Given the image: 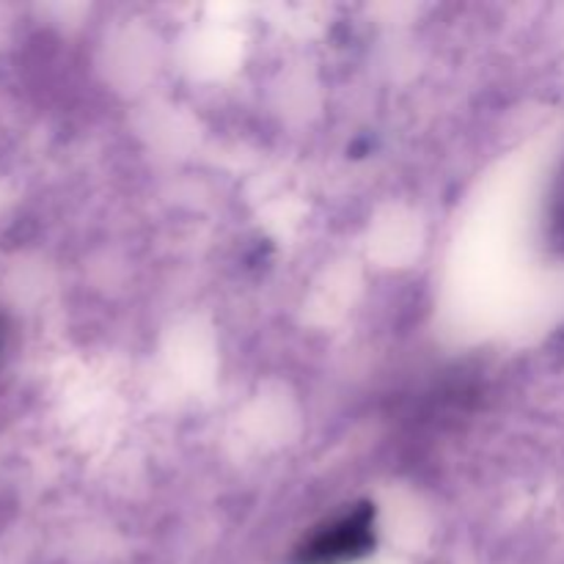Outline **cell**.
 Segmentation results:
<instances>
[{"label":"cell","mask_w":564,"mask_h":564,"mask_svg":"<svg viewBox=\"0 0 564 564\" xmlns=\"http://www.w3.org/2000/svg\"><path fill=\"white\" fill-rule=\"evenodd\" d=\"M9 334H11V323H9V314L0 308V361L6 356V347H9Z\"/></svg>","instance_id":"3957f363"},{"label":"cell","mask_w":564,"mask_h":564,"mask_svg":"<svg viewBox=\"0 0 564 564\" xmlns=\"http://www.w3.org/2000/svg\"><path fill=\"white\" fill-rule=\"evenodd\" d=\"M378 543V510L369 501L345 507L314 527L292 551V564H352Z\"/></svg>","instance_id":"6da1fadb"},{"label":"cell","mask_w":564,"mask_h":564,"mask_svg":"<svg viewBox=\"0 0 564 564\" xmlns=\"http://www.w3.org/2000/svg\"><path fill=\"white\" fill-rule=\"evenodd\" d=\"M545 226H549L551 246H554L560 253H564V169L562 174L556 176L554 191H551L549 220H545Z\"/></svg>","instance_id":"7a4b0ae2"}]
</instances>
